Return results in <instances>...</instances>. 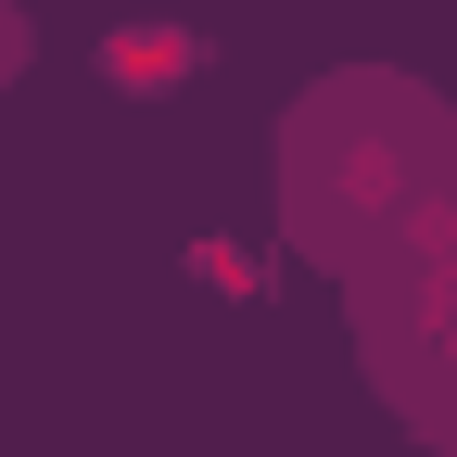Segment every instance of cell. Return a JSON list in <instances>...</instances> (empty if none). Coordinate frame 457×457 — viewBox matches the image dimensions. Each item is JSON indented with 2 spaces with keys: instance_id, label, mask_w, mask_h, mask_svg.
I'll return each instance as SVG.
<instances>
[{
  "instance_id": "1",
  "label": "cell",
  "mask_w": 457,
  "mask_h": 457,
  "mask_svg": "<svg viewBox=\"0 0 457 457\" xmlns=\"http://www.w3.org/2000/svg\"><path fill=\"white\" fill-rule=\"evenodd\" d=\"M445 179H457V102L407 64H330L279 102L267 191H279V242H293L305 279H343Z\"/></svg>"
},
{
  "instance_id": "2",
  "label": "cell",
  "mask_w": 457,
  "mask_h": 457,
  "mask_svg": "<svg viewBox=\"0 0 457 457\" xmlns=\"http://www.w3.org/2000/svg\"><path fill=\"white\" fill-rule=\"evenodd\" d=\"M330 293H343V343H356L369 407L420 457H457V179L420 216H394Z\"/></svg>"
},
{
  "instance_id": "3",
  "label": "cell",
  "mask_w": 457,
  "mask_h": 457,
  "mask_svg": "<svg viewBox=\"0 0 457 457\" xmlns=\"http://www.w3.org/2000/svg\"><path fill=\"white\" fill-rule=\"evenodd\" d=\"M102 77L140 89V102H153V89H191V77H204V38H191V26H114V38H102Z\"/></svg>"
},
{
  "instance_id": "4",
  "label": "cell",
  "mask_w": 457,
  "mask_h": 457,
  "mask_svg": "<svg viewBox=\"0 0 457 457\" xmlns=\"http://www.w3.org/2000/svg\"><path fill=\"white\" fill-rule=\"evenodd\" d=\"M26 64H38V26H26V0H0V89H13Z\"/></svg>"
}]
</instances>
